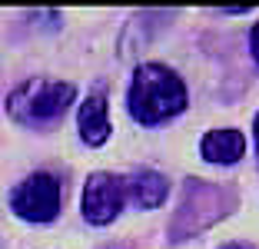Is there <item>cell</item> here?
Returning a JSON list of instances; mask_svg holds the SVG:
<instances>
[{
    "label": "cell",
    "mask_w": 259,
    "mask_h": 249,
    "mask_svg": "<svg viewBox=\"0 0 259 249\" xmlns=\"http://www.w3.org/2000/svg\"><path fill=\"white\" fill-rule=\"evenodd\" d=\"M186 83L163 63H140L130 83V116L143 127H160L186 110Z\"/></svg>",
    "instance_id": "obj_1"
},
{
    "label": "cell",
    "mask_w": 259,
    "mask_h": 249,
    "mask_svg": "<svg viewBox=\"0 0 259 249\" xmlns=\"http://www.w3.org/2000/svg\"><path fill=\"white\" fill-rule=\"evenodd\" d=\"M76 100V87L70 80H50V76H30L7 97V116L20 127H50L63 120L70 103Z\"/></svg>",
    "instance_id": "obj_2"
},
{
    "label": "cell",
    "mask_w": 259,
    "mask_h": 249,
    "mask_svg": "<svg viewBox=\"0 0 259 249\" xmlns=\"http://www.w3.org/2000/svg\"><path fill=\"white\" fill-rule=\"evenodd\" d=\"M63 206V183L54 173H30L10 193V210L27 223H50Z\"/></svg>",
    "instance_id": "obj_3"
},
{
    "label": "cell",
    "mask_w": 259,
    "mask_h": 249,
    "mask_svg": "<svg viewBox=\"0 0 259 249\" xmlns=\"http://www.w3.org/2000/svg\"><path fill=\"white\" fill-rule=\"evenodd\" d=\"M233 203H236V193H233V189H223V186H216V183H209V180H186L183 196H180V210H176L173 223H169L173 239L193 236V219H196V213H203L206 206H209V210L229 213L226 206H233Z\"/></svg>",
    "instance_id": "obj_4"
},
{
    "label": "cell",
    "mask_w": 259,
    "mask_h": 249,
    "mask_svg": "<svg viewBox=\"0 0 259 249\" xmlns=\"http://www.w3.org/2000/svg\"><path fill=\"white\" fill-rule=\"evenodd\" d=\"M126 206V186L123 176L113 173H90L83 186V219L90 226H107Z\"/></svg>",
    "instance_id": "obj_5"
},
{
    "label": "cell",
    "mask_w": 259,
    "mask_h": 249,
    "mask_svg": "<svg viewBox=\"0 0 259 249\" xmlns=\"http://www.w3.org/2000/svg\"><path fill=\"white\" fill-rule=\"evenodd\" d=\"M76 127H80V140L87 146H103L110 140V110H107V97L103 90L90 93V97L80 103V113H76Z\"/></svg>",
    "instance_id": "obj_6"
},
{
    "label": "cell",
    "mask_w": 259,
    "mask_h": 249,
    "mask_svg": "<svg viewBox=\"0 0 259 249\" xmlns=\"http://www.w3.org/2000/svg\"><path fill=\"white\" fill-rule=\"evenodd\" d=\"M123 186H126V199L140 210H156L169 196V180L156 170H133Z\"/></svg>",
    "instance_id": "obj_7"
},
{
    "label": "cell",
    "mask_w": 259,
    "mask_h": 249,
    "mask_svg": "<svg viewBox=\"0 0 259 249\" xmlns=\"http://www.w3.org/2000/svg\"><path fill=\"white\" fill-rule=\"evenodd\" d=\"M199 153H203L206 163L229 166V163H236V159L246 153V136L239 133V130H233V127L209 130V133L199 140Z\"/></svg>",
    "instance_id": "obj_8"
},
{
    "label": "cell",
    "mask_w": 259,
    "mask_h": 249,
    "mask_svg": "<svg viewBox=\"0 0 259 249\" xmlns=\"http://www.w3.org/2000/svg\"><path fill=\"white\" fill-rule=\"evenodd\" d=\"M249 50H252V60L259 63V23L252 27V33H249Z\"/></svg>",
    "instance_id": "obj_9"
},
{
    "label": "cell",
    "mask_w": 259,
    "mask_h": 249,
    "mask_svg": "<svg viewBox=\"0 0 259 249\" xmlns=\"http://www.w3.org/2000/svg\"><path fill=\"white\" fill-rule=\"evenodd\" d=\"M252 140H256V153H259V113H256V120H252Z\"/></svg>",
    "instance_id": "obj_10"
},
{
    "label": "cell",
    "mask_w": 259,
    "mask_h": 249,
    "mask_svg": "<svg viewBox=\"0 0 259 249\" xmlns=\"http://www.w3.org/2000/svg\"><path fill=\"white\" fill-rule=\"evenodd\" d=\"M223 249H246V246H223Z\"/></svg>",
    "instance_id": "obj_11"
},
{
    "label": "cell",
    "mask_w": 259,
    "mask_h": 249,
    "mask_svg": "<svg viewBox=\"0 0 259 249\" xmlns=\"http://www.w3.org/2000/svg\"><path fill=\"white\" fill-rule=\"evenodd\" d=\"M110 249H116V246H110Z\"/></svg>",
    "instance_id": "obj_12"
}]
</instances>
